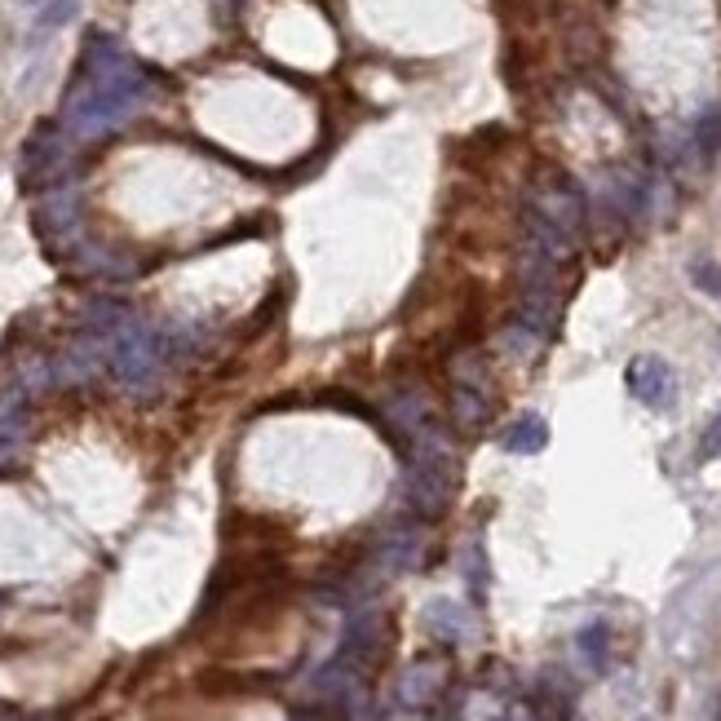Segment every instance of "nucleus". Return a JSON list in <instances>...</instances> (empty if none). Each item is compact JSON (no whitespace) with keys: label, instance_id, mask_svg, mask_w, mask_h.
Listing matches in <instances>:
<instances>
[{"label":"nucleus","instance_id":"1","mask_svg":"<svg viewBox=\"0 0 721 721\" xmlns=\"http://www.w3.org/2000/svg\"><path fill=\"white\" fill-rule=\"evenodd\" d=\"M142 98H147V71L134 62V54H125L111 36H89L62 115L80 138H102L115 125H125Z\"/></svg>","mask_w":721,"mask_h":721},{"label":"nucleus","instance_id":"2","mask_svg":"<svg viewBox=\"0 0 721 721\" xmlns=\"http://www.w3.org/2000/svg\"><path fill=\"white\" fill-rule=\"evenodd\" d=\"M408 505L421 518H438L451 505V473H447V456L438 451H421L408 469Z\"/></svg>","mask_w":721,"mask_h":721},{"label":"nucleus","instance_id":"3","mask_svg":"<svg viewBox=\"0 0 721 721\" xmlns=\"http://www.w3.org/2000/svg\"><path fill=\"white\" fill-rule=\"evenodd\" d=\"M625 381H629V394L646 408H673V399H677V377L660 354H638Z\"/></svg>","mask_w":721,"mask_h":721},{"label":"nucleus","instance_id":"4","mask_svg":"<svg viewBox=\"0 0 721 721\" xmlns=\"http://www.w3.org/2000/svg\"><path fill=\"white\" fill-rule=\"evenodd\" d=\"M545 443H549V425L540 416H518L514 430L505 434V451H514V456H536V451H545Z\"/></svg>","mask_w":721,"mask_h":721},{"label":"nucleus","instance_id":"5","mask_svg":"<svg viewBox=\"0 0 721 721\" xmlns=\"http://www.w3.org/2000/svg\"><path fill=\"white\" fill-rule=\"evenodd\" d=\"M425 620H430V629H434V633H443V638L451 633V642H460V633H465V616H460V607H456V603H434Z\"/></svg>","mask_w":721,"mask_h":721},{"label":"nucleus","instance_id":"6","mask_svg":"<svg viewBox=\"0 0 721 721\" xmlns=\"http://www.w3.org/2000/svg\"><path fill=\"white\" fill-rule=\"evenodd\" d=\"M690 284H695L699 293H708V297L721 301V266H712V262H695V266H690Z\"/></svg>","mask_w":721,"mask_h":721},{"label":"nucleus","instance_id":"7","mask_svg":"<svg viewBox=\"0 0 721 721\" xmlns=\"http://www.w3.org/2000/svg\"><path fill=\"white\" fill-rule=\"evenodd\" d=\"M580 651L593 655V664H603V655H607V629H603V625L584 629V633H580Z\"/></svg>","mask_w":721,"mask_h":721},{"label":"nucleus","instance_id":"8","mask_svg":"<svg viewBox=\"0 0 721 721\" xmlns=\"http://www.w3.org/2000/svg\"><path fill=\"white\" fill-rule=\"evenodd\" d=\"M80 0H45V10H41V23L45 27H62L71 14H76Z\"/></svg>","mask_w":721,"mask_h":721},{"label":"nucleus","instance_id":"9","mask_svg":"<svg viewBox=\"0 0 721 721\" xmlns=\"http://www.w3.org/2000/svg\"><path fill=\"white\" fill-rule=\"evenodd\" d=\"M699 456L703 460H712V456H721V412L712 416V425L703 430V443H699Z\"/></svg>","mask_w":721,"mask_h":721},{"label":"nucleus","instance_id":"10","mask_svg":"<svg viewBox=\"0 0 721 721\" xmlns=\"http://www.w3.org/2000/svg\"><path fill=\"white\" fill-rule=\"evenodd\" d=\"M27 5H45V0H27Z\"/></svg>","mask_w":721,"mask_h":721}]
</instances>
